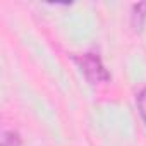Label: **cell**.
Wrapping results in <instances>:
<instances>
[{"mask_svg":"<svg viewBox=\"0 0 146 146\" xmlns=\"http://www.w3.org/2000/svg\"><path fill=\"white\" fill-rule=\"evenodd\" d=\"M137 107H139L141 117H143L144 122H146V88L141 91V95H139V98H137Z\"/></svg>","mask_w":146,"mask_h":146,"instance_id":"obj_1","label":"cell"}]
</instances>
